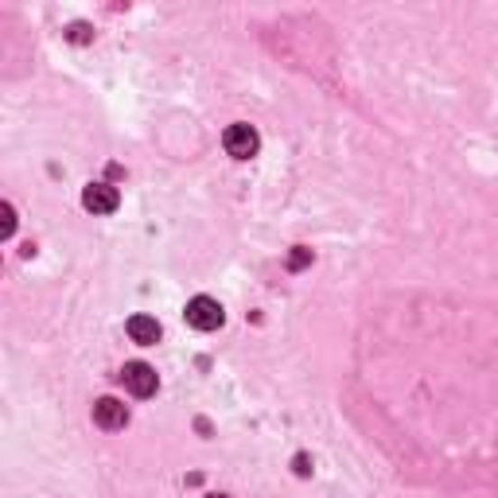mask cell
I'll return each mask as SVG.
<instances>
[{"mask_svg": "<svg viewBox=\"0 0 498 498\" xmlns=\"http://www.w3.org/2000/svg\"><path fill=\"white\" fill-rule=\"evenodd\" d=\"M82 207L94 210V215H114L121 207V195H117V187H109V183H90L82 191Z\"/></svg>", "mask_w": 498, "mask_h": 498, "instance_id": "5b68a950", "label": "cell"}, {"mask_svg": "<svg viewBox=\"0 0 498 498\" xmlns=\"http://www.w3.org/2000/svg\"><path fill=\"white\" fill-rule=\"evenodd\" d=\"M94 425L106 432H121L129 425V405H121L117 397H97L94 401Z\"/></svg>", "mask_w": 498, "mask_h": 498, "instance_id": "277c9868", "label": "cell"}, {"mask_svg": "<svg viewBox=\"0 0 498 498\" xmlns=\"http://www.w3.org/2000/svg\"><path fill=\"white\" fill-rule=\"evenodd\" d=\"M311 261V249H304V245H296L292 249V257H289V269H304Z\"/></svg>", "mask_w": 498, "mask_h": 498, "instance_id": "52a82bcc", "label": "cell"}, {"mask_svg": "<svg viewBox=\"0 0 498 498\" xmlns=\"http://www.w3.org/2000/svg\"><path fill=\"white\" fill-rule=\"evenodd\" d=\"M0 215H5V238H12V234H16V215H12L8 203H5V210H0Z\"/></svg>", "mask_w": 498, "mask_h": 498, "instance_id": "ba28073f", "label": "cell"}, {"mask_svg": "<svg viewBox=\"0 0 498 498\" xmlns=\"http://www.w3.org/2000/svg\"><path fill=\"white\" fill-rule=\"evenodd\" d=\"M222 144H226V152L234 160H254L257 148H261V136L254 124H230L226 133H222Z\"/></svg>", "mask_w": 498, "mask_h": 498, "instance_id": "7a4b0ae2", "label": "cell"}, {"mask_svg": "<svg viewBox=\"0 0 498 498\" xmlns=\"http://www.w3.org/2000/svg\"><path fill=\"white\" fill-rule=\"evenodd\" d=\"M124 331H129V339L141 343V346H156L160 343V323L152 316H133L129 323H124Z\"/></svg>", "mask_w": 498, "mask_h": 498, "instance_id": "8992f818", "label": "cell"}, {"mask_svg": "<svg viewBox=\"0 0 498 498\" xmlns=\"http://www.w3.org/2000/svg\"><path fill=\"white\" fill-rule=\"evenodd\" d=\"M121 382H124V390H129L133 397H152L160 390V378H156V370L148 363H124Z\"/></svg>", "mask_w": 498, "mask_h": 498, "instance_id": "3957f363", "label": "cell"}, {"mask_svg": "<svg viewBox=\"0 0 498 498\" xmlns=\"http://www.w3.org/2000/svg\"><path fill=\"white\" fill-rule=\"evenodd\" d=\"M222 319H226V311H222L218 300H210V296H195V300L187 304V323H191L195 331H218Z\"/></svg>", "mask_w": 498, "mask_h": 498, "instance_id": "6da1fadb", "label": "cell"}, {"mask_svg": "<svg viewBox=\"0 0 498 498\" xmlns=\"http://www.w3.org/2000/svg\"><path fill=\"white\" fill-rule=\"evenodd\" d=\"M207 498H226V494H207Z\"/></svg>", "mask_w": 498, "mask_h": 498, "instance_id": "30bf717a", "label": "cell"}, {"mask_svg": "<svg viewBox=\"0 0 498 498\" xmlns=\"http://www.w3.org/2000/svg\"><path fill=\"white\" fill-rule=\"evenodd\" d=\"M70 40H74V43H86V40H90V28H86V23H74V28H70Z\"/></svg>", "mask_w": 498, "mask_h": 498, "instance_id": "9c48e42d", "label": "cell"}]
</instances>
